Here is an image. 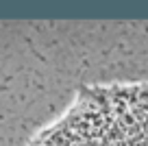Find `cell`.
I'll list each match as a JSON object with an SVG mask.
<instances>
[{"label":"cell","mask_w":148,"mask_h":146,"mask_svg":"<svg viewBox=\"0 0 148 146\" xmlns=\"http://www.w3.org/2000/svg\"><path fill=\"white\" fill-rule=\"evenodd\" d=\"M139 146H148V142H146V144H139Z\"/></svg>","instance_id":"cell-1"}]
</instances>
